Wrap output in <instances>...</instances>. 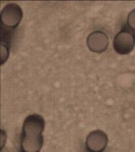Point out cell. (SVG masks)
<instances>
[{
	"mask_svg": "<svg viewBox=\"0 0 135 152\" xmlns=\"http://www.w3.org/2000/svg\"><path fill=\"white\" fill-rule=\"evenodd\" d=\"M45 121L38 114L27 116L24 121L19 152H40L43 147Z\"/></svg>",
	"mask_w": 135,
	"mask_h": 152,
	"instance_id": "obj_2",
	"label": "cell"
},
{
	"mask_svg": "<svg viewBox=\"0 0 135 152\" xmlns=\"http://www.w3.org/2000/svg\"><path fill=\"white\" fill-rule=\"evenodd\" d=\"M87 46L90 51L96 53H101L106 51L109 45L107 34L102 31H94L87 37Z\"/></svg>",
	"mask_w": 135,
	"mask_h": 152,
	"instance_id": "obj_5",
	"label": "cell"
},
{
	"mask_svg": "<svg viewBox=\"0 0 135 152\" xmlns=\"http://www.w3.org/2000/svg\"><path fill=\"white\" fill-rule=\"evenodd\" d=\"M126 26L128 28L135 32V9L131 11L128 15Z\"/></svg>",
	"mask_w": 135,
	"mask_h": 152,
	"instance_id": "obj_6",
	"label": "cell"
},
{
	"mask_svg": "<svg viewBox=\"0 0 135 152\" xmlns=\"http://www.w3.org/2000/svg\"><path fill=\"white\" fill-rule=\"evenodd\" d=\"M108 143V135L101 130L90 132L86 139V149L88 152H103Z\"/></svg>",
	"mask_w": 135,
	"mask_h": 152,
	"instance_id": "obj_4",
	"label": "cell"
},
{
	"mask_svg": "<svg viewBox=\"0 0 135 152\" xmlns=\"http://www.w3.org/2000/svg\"><path fill=\"white\" fill-rule=\"evenodd\" d=\"M22 18V9L16 3H8L2 9L1 12V64L2 65L8 59L14 34Z\"/></svg>",
	"mask_w": 135,
	"mask_h": 152,
	"instance_id": "obj_1",
	"label": "cell"
},
{
	"mask_svg": "<svg viewBox=\"0 0 135 152\" xmlns=\"http://www.w3.org/2000/svg\"><path fill=\"white\" fill-rule=\"evenodd\" d=\"M135 46V33L125 25L114 38L113 48L120 55H128Z\"/></svg>",
	"mask_w": 135,
	"mask_h": 152,
	"instance_id": "obj_3",
	"label": "cell"
}]
</instances>
